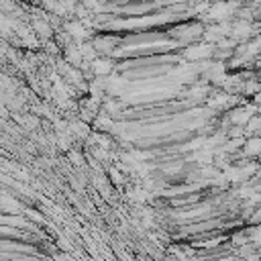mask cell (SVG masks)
<instances>
[{"instance_id":"1","label":"cell","mask_w":261,"mask_h":261,"mask_svg":"<svg viewBox=\"0 0 261 261\" xmlns=\"http://www.w3.org/2000/svg\"><path fill=\"white\" fill-rule=\"evenodd\" d=\"M33 29L39 31V35H43V37H51V27L45 20H35L33 22Z\"/></svg>"},{"instance_id":"2","label":"cell","mask_w":261,"mask_h":261,"mask_svg":"<svg viewBox=\"0 0 261 261\" xmlns=\"http://www.w3.org/2000/svg\"><path fill=\"white\" fill-rule=\"evenodd\" d=\"M94 65H96V67H94L96 73H98V71H100V73H108V71H110V65H108L106 61H96Z\"/></svg>"},{"instance_id":"3","label":"cell","mask_w":261,"mask_h":261,"mask_svg":"<svg viewBox=\"0 0 261 261\" xmlns=\"http://www.w3.org/2000/svg\"><path fill=\"white\" fill-rule=\"evenodd\" d=\"M82 4H84L86 8H94V10H98V0H82Z\"/></svg>"}]
</instances>
